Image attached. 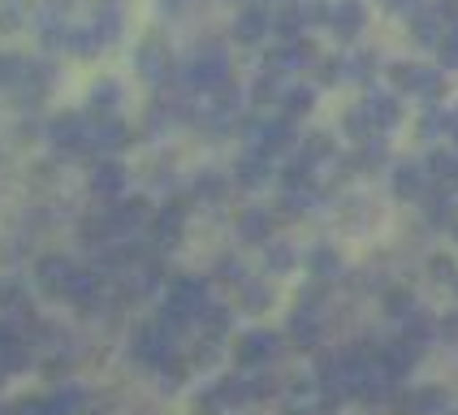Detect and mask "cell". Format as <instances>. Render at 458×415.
Wrapping results in <instances>:
<instances>
[{"label":"cell","mask_w":458,"mask_h":415,"mask_svg":"<svg viewBox=\"0 0 458 415\" xmlns=\"http://www.w3.org/2000/svg\"><path fill=\"white\" fill-rule=\"evenodd\" d=\"M264 355H273V337L255 334L242 342V360H264Z\"/></svg>","instance_id":"1"}]
</instances>
